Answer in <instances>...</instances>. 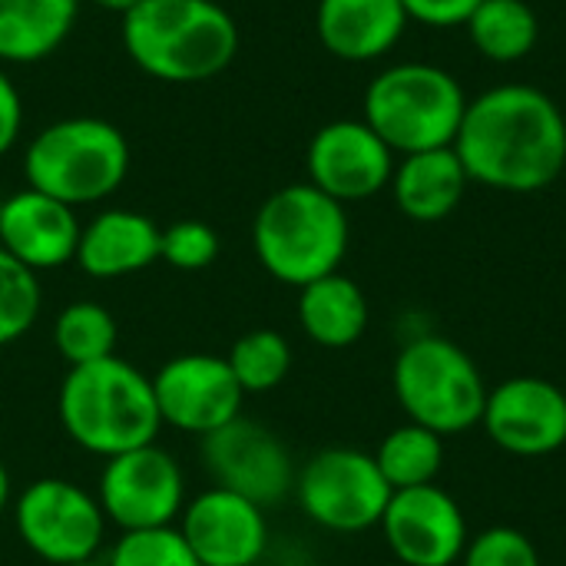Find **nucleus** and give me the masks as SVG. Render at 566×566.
Returning a JSON list of instances; mask_svg holds the SVG:
<instances>
[{
  "mask_svg": "<svg viewBox=\"0 0 566 566\" xmlns=\"http://www.w3.org/2000/svg\"><path fill=\"white\" fill-rule=\"evenodd\" d=\"M398 156L365 119L325 123L305 149V172L335 202H361L391 186Z\"/></svg>",
  "mask_w": 566,
  "mask_h": 566,
  "instance_id": "ddd939ff",
  "label": "nucleus"
},
{
  "mask_svg": "<svg viewBox=\"0 0 566 566\" xmlns=\"http://www.w3.org/2000/svg\"><path fill=\"white\" fill-rule=\"evenodd\" d=\"M391 385L408 421L441 438L478 428L491 391L478 361L441 335L411 338L395 358Z\"/></svg>",
  "mask_w": 566,
  "mask_h": 566,
  "instance_id": "0eeeda50",
  "label": "nucleus"
},
{
  "mask_svg": "<svg viewBox=\"0 0 566 566\" xmlns=\"http://www.w3.org/2000/svg\"><path fill=\"white\" fill-rule=\"evenodd\" d=\"M23 133V99L17 83L0 70V159L17 146Z\"/></svg>",
  "mask_w": 566,
  "mask_h": 566,
  "instance_id": "2f4dec72",
  "label": "nucleus"
},
{
  "mask_svg": "<svg viewBox=\"0 0 566 566\" xmlns=\"http://www.w3.org/2000/svg\"><path fill=\"white\" fill-rule=\"evenodd\" d=\"M80 229L76 209L40 189L27 186L0 202V249L30 272H50L73 262Z\"/></svg>",
  "mask_w": 566,
  "mask_h": 566,
  "instance_id": "f3484780",
  "label": "nucleus"
},
{
  "mask_svg": "<svg viewBox=\"0 0 566 566\" xmlns=\"http://www.w3.org/2000/svg\"><path fill=\"white\" fill-rule=\"evenodd\" d=\"M13 504V481H10V471L7 464L0 461V517L7 514V507Z\"/></svg>",
  "mask_w": 566,
  "mask_h": 566,
  "instance_id": "473e14b6",
  "label": "nucleus"
},
{
  "mask_svg": "<svg viewBox=\"0 0 566 566\" xmlns=\"http://www.w3.org/2000/svg\"><path fill=\"white\" fill-rule=\"evenodd\" d=\"M478 3L481 0H401L411 23H424V27H438V30L464 27Z\"/></svg>",
  "mask_w": 566,
  "mask_h": 566,
  "instance_id": "7c9ffc66",
  "label": "nucleus"
},
{
  "mask_svg": "<svg viewBox=\"0 0 566 566\" xmlns=\"http://www.w3.org/2000/svg\"><path fill=\"white\" fill-rule=\"evenodd\" d=\"M464 30L491 63H521L541 43V17L527 0H481Z\"/></svg>",
  "mask_w": 566,
  "mask_h": 566,
  "instance_id": "5701e85b",
  "label": "nucleus"
},
{
  "mask_svg": "<svg viewBox=\"0 0 566 566\" xmlns=\"http://www.w3.org/2000/svg\"><path fill=\"white\" fill-rule=\"evenodd\" d=\"M43 292L36 272L0 249V348L20 342L40 318Z\"/></svg>",
  "mask_w": 566,
  "mask_h": 566,
  "instance_id": "bb28decb",
  "label": "nucleus"
},
{
  "mask_svg": "<svg viewBox=\"0 0 566 566\" xmlns=\"http://www.w3.org/2000/svg\"><path fill=\"white\" fill-rule=\"evenodd\" d=\"M481 428L514 458H547L566 444V391L537 375L507 378L488 391Z\"/></svg>",
  "mask_w": 566,
  "mask_h": 566,
  "instance_id": "2eb2a0df",
  "label": "nucleus"
},
{
  "mask_svg": "<svg viewBox=\"0 0 566 566\" xmlns=\"http://www.w3.org/2000/svg\"><path fill=\"white\" fill-rule=\"evenodd\" d=\"M116 318L99 302H70L53 322V345L70 368L116 355Z\"/></svg>",
  "mask_w": 566,
  "mask_h": 566,
  "instance_id": "393cba45",
  "label": "nucleus"
},
{
  "mask_svg": "<svg viewBox=\"0 0 566 566\" xmlns=\"http://www.w3.org/2000/svg\"><path fill=\"white\" fill-rule=\"evenodd\" d=\"M468 109L458 76L438 63L385 66L365 90L361 119L391 146L395 156L454 146Z\"/></svg>",
  "mask_w": 566,
  "mask_h": 566,
  "instance_id": "39448f33",
  "label": "nucleus"
},
{
  "mask_svg": "<svg viewBox=\"0 0 566 566\" xmlns=\"http://www.w3.org/2000/svg\"><path fill=\"white\" fill-rule=\"evenodd\" d=\"M252 249L275 282L305 289L342 269L348 252V212L312 182L282 186L252 219Z\"/></svg>",
  "mask_w": 566,
  "mask_h": 566,
  "instance_id": "20e7f679",
  "label": "nucleus"
},
{
  "mask_svg": "<svg viewBox=\"0 0 566 566\" xmlns=\"http://www.w3.org/2000/svg\"><path fill=\"white\" fill-rule=\"evenodd\" d=\"M468 179L497 192H541L566 169V116L531 83H501L468 99L454 136Z\"/></svg>",
  "mask_w": 566,
  "mask_h": 566,
  "instance_id": "f257e3e1",
  "label": "nucleus"
},
{
  "mask_svg": "<svg viewBox=\"0 0 566 566\" xmlns=\"http://www.w3.org/2000/svg\"><path fill=\"white\" fill-rule=\"evenodd\" d=\"M368 298L361 285L342 272L298 289V325L322 348H348L368 332Z\"/></svg>",
  "mask_w": 566,
  "mask_h": 566,
  "instance_id": "412c9836",
  "label": "nucleus"
},
{
  "mask_svg": "<svg viewBox=\"0 0 566 566\" xmlns=\"http://www.w3.org/2000/svg\"><path fill=\"white\" fill-rule=\"evenodd\" d=\"M70 566H106L103 560H83V564H70Z\"/></svg>",
  "mask_w": 566,
  "mask_h": 566,
  "instance_id": "f704fd0d",
  "label": "nucleus"
},
{
  "mask_svg": "<svg viewBox=\"0 0 566 566\" xmlns=\"http://www.w3.org/2000/svg\"><path fill=\"white\" fill-rule=\"evenodd\" d=\"M96 501L119 531L172 527L186 507V471L153 441L103 464Z\"/></svg>",
  "mask_w": 566,
  "mask_h": 566,
  "instance_id": "9b49d317",
  "label": "nucleus"
},
{
  "mask_svg": "<svg viewBox=\"0 0 566 566\" xmlns=\"http://www.w3.org/2000/svg\"><path fill=\"white\" fill-rule=\"evenodd\" d=\"M106 514L86 488L66 478L30 481L13 497L20 544L43 564L70 566L96 560L106 541Z\"/></svg>",
  "mask_w": 566,
  "mask_h": 566,
  "instance_id": "6e6552de",
  "label": "nucleus"
},
{
  "mask_svg": "<svg viewBox=\"0 0 566 566\" xmlns=\"http://www.w3.org/2000/svg\"><path fill=\"white\" fill-rule=\"evenodd\" d=\"M226 361L245 395H265V391H275L289 378L292 345L275 328H252L232 342Z\"/></svg>",
  "mask_w": 566,
  "mask_h": 566,
  "instance_id": "a878e982",
  "label": "nucleus"
},
{
  "mask_svg": "<svg viewBox=\"0 0 566 566\" xmlns=\"http://www.w3.org/2000/svg\"><path fill=\"white\" fill-rule=\"evenodd\" d=\"M106 566H202L192 547L186 544L182 531L172 527H149V531H123L119 541L109 547Z\"/></svg>",
  "mask_w": 566,
  "mask_h": 566,
  "instance_id": "cd10ccee",
  "label": "nucleus"
},
{
  "mask_svg": "<svg viewBox=\"0 0 566 566\" xmlns=\"http://www.w3.org/2000/svg\"><path fill=\"white\" fill-rule=\"evenodd\" d=\"M119 36L126 56L163 83H206L239 53V23L216 0H139Z\"/></svg>",
  "mask_w": 566,
  "mask_h": 566,
  "instance_id": "f03ea898",
  "label": "nucleus"
},
{
  "mask_svg": "<svg viewBox=\"0 0 566 566\" xmlns=\"http://www.w3.org/2000/svg\"><path fill=\"white\" fill-rule=\"evenodd\" d=\"M461 566H541V554L524 531L488 527L468 541Z\"/></svg>",
  "mask_w": 566,
  "mask_h": 566,
  "instance_id": "c756f323",
  "label": "nucleus"
},
{
  "mask_svg": "<svg viewBox=\"0 0 566 566\" xmlns=\"http://www.w3.org/2000/svg\"><path fill=\"white\" fill-rule=\"evenodd\" d=\"M163 229L136 209H103L80 229L76 265L99 282L126 279L159 262Z\"/></svg>",
  "mask_w": 566,
  "mask_h": 566,
  "instance_id": "6ab92c4d",
  "label": "nucleus"
},
{
  "mask_svg": "<svg viewBox=\"0 0 566 566\" xmlns=\"http://www.w3.org/2000/svg\"><path fill=\"white\" fill-rule=\"evenodd\" d=\"M153 395L163 424L206 438L242 415L245 391L235 381L226 355L186 352L169 358L153 375Z\"/></svg>",
  "mask_w": 566,
  "mask_h": 566,
  "instance_id": "f8f14e48",
  "label": "nucleus"
},
{
  "mask_svg": "<svg viewBox=\"0 0 566 566\" xmlns=\"http://www.w3.org/2000/svg\"><path fill=\"white\" fill-rule=\"evenodd\" d=\"M90 3H96L99 10H113V13H119V17H123V13H126V10H133L139 0H90Z\"/></svg>",
  "mask_w": 566,
  "mask_h": 566,
  "instance_id": "72a5a7b5",
  "label": "nucleus"
},
{
  "mask_svg": "<svg viewBox=\"0 0 566 566\" xmlns=\"http://www.w3.org/2000/svg\"><path fill=\"white\" fill-rule=\"evenodd\" d=\"M375 464L391 484V491L438 484V474L444 468V438L408 421L385 434L375 451Z\"/></svg>",
  "mask_w": 566,
  "mask_h": 566,
  "instance_id": "b1692460",
  "label": "nucleus"
},
{
  "mask_svg": "<svg viewBox=\"0 0 566 566\" xmlns=\"http://www.w3.org/2000/svg\"><path fill=\"white\" fill-rule=\"evenodd\" d=\"M80 0H0V63H36L63 46Z\"/></svg>",
  "mask_w": 566,
  "mask_h": 566,
  "instance_id": "4be33fe9",
  "label": "nucleus"
},
{
  "mask_svg": "<svg viewBox=\"0 0 566 566\" xmlns=\"http://www.w3.org/2000/svg\"><path fill=\"white\" fill-rule=\"evenodd\" d=\"M468 186L471 179L461 156L454 153V146H441L401 156L395 163L388 189L401 216H408L411 222H441L464 202Z\"/></svg>",
  "mask_w": 566,
  "mask_h": 566,
  "instance_id": "aec40b11",
  "label": "nucleus"
},
{
  "mask_svg": "<svg viewBox=\"0 0 566 566\" xmlns=\"http://www.w3.org/2000/svg\"><path fill=\"white\" fill-rule=\"evenodd\" d=\"M199 458L212 488H226L259 507H275L295 494L298 468L292 451L275 431L245 415L199 438Z\"/></svg>",
  "mask_w": 566,
  "mask_h": 566,
  "instance_id": "9d476101",
  "label": "nucleus"
},
{
  "mask_svg": "<svg viewBox=\"0 0 566 566\" xmlns=\"http://www.w3.org/2000/svg\"><path fill=\"white\" fill-rule=\"evenodd\" d=\"M391 484L375 464V454L358 448H325L305 461L295 478L302 514L332 534H361L381 524L391 501Z\"/></svg>",
  "mask_w": 566,
  "mask_h": 566,
  "instance_id": "1a4fd4ad",
  "label": "nucleus"
},
{
  "mask_svg": "<svg viewBox=\"0 0 566 566\" xmlns=\"http://www.w3.org/2000/svg\"><path fill=\"white\" fill-rule=\"evenodd\" d=\"M129 172V143L119 126L99 116H66L43 126L27 153L23 176L73 209L96 206L113 196Z\"/></svg>",
  "mask_w": 566,
  "mask_h": 566,
  "instance_id": "423d86ee",
  "label": "nucleus"
},
{
  "mask_svg": "<svg viewBox=\"0 0 566 566\" xmlns=\"http://www.w3.org/2000/svg\"><path fill=\"white\" fill-rule=\"evenodd\" d=\"M56 415L66 438L103 461L153 444L163 428L153 378L119 355L70 368Z\"/></svg>",
  "mask_w": 566,
  "mask_h": 566,
  "instance_id": "7ed1b4c3",
  "label": "nucleus"
},
{
  "mask_svg": "<svg viewBox=\"0 0 566 566\" xmlns=\"http://www.w3.org/2000/svg\"><path fill=\"white\" fill-rule=\"evenodd\" d=\"M159 259L179 272H202L219 259V232L202 219H179L163 229Z\"/></svg>",
  "mask_w": 566,
  "mask_h": 566,
  "instance_id": "c85d7f7f",
  "label": "nucleus"
},
{
  "mask_svg": "<svg viewBox=\"0 0 566 566\" xmlns=\"http://www.w3.org/2000/svg\"><path fill=\"white\" fill-rule=\"evenodd\" d=\"M408 23L401 0H318L315 7L322 46L345 63L388 56L401 43Z\"/></svg>",
  "mask_w": 566,
  "mask_h": 566,
  "instance_id": "a211bd4d",
  "label": "nucleus"
},
{
  "mask_svg": "<svg viewBox=\"0 0 566 566\" xmlns=\"http://www.w3.org/2000/svg\"><path fill=\"white\" fill-rule=\"evenodd\" d=\"M381 534L388 551L405 566H454L471 541L461 504L438 484L395 491Z\"/></svg>",
  "mask_w": 566,
  "mask_h": 566,
  "instance_id": "4468645a",
  "label": "nucleus"
},
{
  "mask_svg": "<svg viewBox=\"0 0 566 566\" xmlns=\"http://www.w3.org/2000/svg\"><path fill=\"white\" fill-rule=\"evenodd\" d=\"M179 531L202 566H259L269 551L265 507L226 488H209L186 501Z\"/></svg>",
  "mask_w": 566,
  "mask_h": 566,
  "instance_id": "dca6fc26",
  "label": "nucleus"
}]
</instances>
